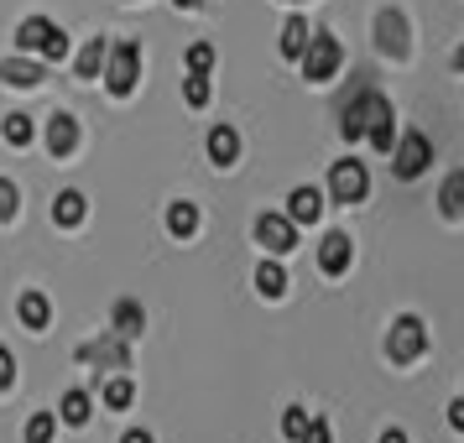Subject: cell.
Here are the masks:
<instances>
[{
	"instance_id": "obj_1",
	"label": "cell",
	"mask_w": 464,
	"mask_h": 443,
	"mask_svg": "<svg viewBox=\"0 0 464 443\" xmlns=\"http://www.w3.org/2000/svg\"><path fill=\"white\" fill-rule=\"evenodd\" d=\"M100 79H105V89L115 94V100H126L130 89H136V79H141V47L130 43H115L105 47V68H100Z\"/></svg>"
},
{
	"instance_id": "obj_2",
	"label": "cell",
	"mask_w": 464,
	"mask_h": 443,
	"mask_svg": "<svg viewBox=\"0 0 464 443\" xmlns=\"http://www.w3.org/2000/svg\"><path fill=\"white\" fill-rule=\"evenodd\" d=\"M339 63H344V47H339V37L314 32V37H308V47H303V79H308V84H329V79L339 73Z\"/></svg>"
},
{
	"instance_id": "obj_3",
	"label": "cell",
	"mask_w": 464,
	"mask_h": 443,
	"mask_svg": "<svg viewBox=\"0 0 464 443\" xmlns=\"http://www.w3.org/2000/svg\"><path fill=\"white\" fill-rule=\"evenodd\" d=\"M386 110H392V100H386V94H376V89H360L355 100L344 105V115H339V136H344V141H365L371 120H376V115H386Z\"/></svg>"
},
{
	"instance_id": "obj_4",
	"label": "cell",
	"mask_w": 464,
	"mask_h": 443,
	"mask_svg": "<svg viewBox=\"0 0 464 443\" xmlns=\"http://www.w3.org/2000/svg\"><path fill=\"white\" fill-rule=\"evenodd\" d=\"M428 162H433V141L422 130H401L397 147H392V172H397L401 183H412V178L428 172Z\"/></svg>"
},
{
	"instance_id": "obj_5",
	"label": "cell",
	"mask_w": 464,
	"mask_h": 443,
	"mask_svg": "<svg viewBox=\"0 0 464 443\" xmlns=\"http://www.w3.org/2000/svg\"><path fill=\"white\" fill-rule=\"evenodd\" d=\"M422 350H428V329H422V318L401 313L397 323H392V334H386V355H392V365H412Z\"/></svg>"
},
{
	"instance_id": "obj_6",
	"label": "cell",
	"mask_w": 464,
	"mask_h": 443,
	"mask_svg": "<svg viewBox=\"0 0 464 443\" xmlns=\"http://www.w3.org/2000/svg\"><path fill=\"white\" fill-rule=\"evenodd\" d=\"M16 43H22L26 53H43V58H68V37L47 22V16H26V22L16 26Z\"/></svg>"
},
{
	"instance_id": "obj_7",
	"label": "cell",
	"mask_w": 464,
	"mask_h": 443,
	"mask_svg": "<svg viewBox=\"0 0 464 443\" xmlns=\"http://www.w3.org/2000/svg\"><path fill=\"white\" fill-rule=\"evenodd\" d=\"M329 193H334V204H360V198L371 193V178H365L360 162H334V172H329Z\"/></svg>"
},
{
	"instance_id": "obj_8",
	"label": "cell",
	"mask_w": 464,
	"mask_h": 443,
	"mask_svg": "<svg viewBox=\"0 0 464 443\" xmlns=\"http://www.w3.org/2000/svg\"><path fill=\"white\" fill-rule=\"evenodd\" d=\"M256 240H261L272 255H287L297 246V225L287 219V214H261V219H256Z\"/></svg>"
},
{
	"instance_id": "obj_9",
	"label": "cell",
	"mask_w": 464,
	"mask_h": 443,
	"mask_svg": "<svg viewBox=\"0 0 464 443\" xmlns=\"http://www.w3.org/2000/svg\"><path fill=\"white\" fill-rule=\"evenodd\" d=\"M350 255H355L350 235L329 230L324 240H318V272H324V276H344V272H350Z\"/></svg>"
},
{
	"instance_id": "obj_10",
	"label": "cell",
	"mask_w": 464,
	"mask_h": 443,
	"mask_svg": "<svg viewBox=\"0 0 464 443\" xmlns=\"http://www.w3.org/2000/svg\"><path fill=\"white\" fill-rule=\"evenodd\" d=\"M126 334L94 339V344H79V365H105V371H126Z\"/></svg>"
},
{
	"instance_id": "obj_11",
	"label": "cell",
	"mask_w": 464,
	"mask_h": 443,
	"mask_svg": "<svg viewBox=\"0 0 464 443\" xmlns=\"http://www.w3.org/2000/svg\"><path fill=\"white\" fill-rule=\"evenodd\" d=\"M376 47L386 53V58H407V16L401 11H381L376 16Z\"/></svg>"
},
{
	"instance_id": "obj_12",
	"label": "cell",
	"mask_w": 464,
	"mask_h": 443,
	"mask_svg": "<svg viewBox=\"0 0 464 443\" xmlns=\"http://www.w3.org/2000/svg\"><path fill=\"white\" fill-rule=\"evenodd\" d=\"M47 73L43 63H32V58H0V84H11V89H37Z\"/></svg>"
},
{
	"instance_id": "obj_13",
	"label": "cell",
	"mask_w": 464,
	"mask_h": 443,
	"mask_svg": "<svg viewBox=\"0 0 464 443\" xmlns=\"http://www.w3.org/2000/svg\"><path fill=\"white\" fill-rule=\"evenodd\" d=\"M318 214H324V193L318 188H293L287 193V219H293V225H318Z\"/></svg>"
},
{
	"instance_id": "obj_14",
	"label": "cell",
	"mask_w": 464,
	"mask_h": 443,
	"mask_svg": "<svg viewBox=\"0 0 464 443\" xmlns=\"http://www.w3.org/2000/svg\"><path fill=\"white\" fill-rule=\"evenodd\" d=\"M73 147H79V120L73 115H53L47 120V151L53 157H68Z\"/></svg>"
},
{
	"instance_id": "obj_15",
	"label": "cell",
	"mask_w": 464,
	"mask_h": 443,
	"mask_svg": "<svg viewBox=\"0 0 464 443\" xmlns=\"http://www.w3.org/2000/svg\"><path fill=\"white\" fill-rule=\"evenodd\" d=\"M84 214H89V204H84V193H79V188H63L58 198H53V219H58L63 230L84 225Z\"/></svg>"
},
{
	"instance_id": "obj_16",
	"label": "cell",
	"mask_w": 464,
	"mask_h": 443,
	"mask_svg": "<svg viewBox=\"0 0 464 443\" xmlns=\"http://www.w3.org/2000/svg\"><path fill=\"white\" fill-rule=\"evenodd\" d=\"M16 313H22V323L32 329V334H43L47 323H53V303H47L43 293H22V303H16Z\"/></svg>"
},
{
	"instance_id": "obj_17",
	"label": "cell",
	"mask_w": 464,
	"mask_h": 443,
	"mask_svg": "<svg viewBox=\"0 0 464 443\" xmlns=\"http://www.w3.org/2000/svg\"><path fill=\"white\" fill-rule=\"evenodd\" d=\"M235 157H240V136H235L230 126H214L209 130V162L214 168H230Z\"/></svg>"
},
{
	"instance_id": "obj_18",
	"label": "cell",
	"mask_w": 464,
	"mask_h": 443,
	"mask_svg": "<svg viewBox=\"0 0 464 443\" xmlns=\"http://www.w3.org/2000/svg\"><path fill=\"white\" fill-rule=\"evenodd\" d=\"M141 323H147L141 303H136V297H121V303H115V334L136 339V334H141Z\"/></svg>"
},
{
	"instance_id": "obj_19",
	"label": "cell",
	"mask_w": 464,
	"mask_h": 443,
	"mask_svg": "<svg viewBox=\"0 0 464 443\" xmlns=\"http://www.w3.org/2000/svg\"><path fill=\"white\" fill-rule=\"evenodd\" d=\"M256 293L261 297H282L287 293V272H282V261H261V266H256Z\"/></svg>"
},
{
	"instance_id": "obj_20",
	"label": "cell",
	"mask_w": 464,
	"mask_h": 443,
	"mask_svg": "<svg viewBox=\"0 0 464 443\" xmlns=\"http://www.w3.org/2000/svg\"><path fill=\"white\" fill-rule=\"evenodd\" d=\"M58 418L73 422V428H84V422L94 418V401H89V391H68V397L58 401Z\"/></svg>"
},
{
	"instance_id": "obj_21",
	"label": "cell",
	"mask_w": 464,
	"mask_h": 443,
	"mask_svg": "<svg viewBox=\"0 0 464 443\" xmlns=\"http://www.w3.org/2000/svg\"><path fill=\"white\" fill-rule=\"evenodd\" d=\"M308 22L303 16H287V26H282V58H303V47H308Z\"/></svg>"
},
{
	"instance_id": "obj_22",
	"label": "cell",
	"mask_w": 464,
	"mask_h": 443,
	"mask_svg": "<svg viewBox=\"0 0 464 443\" xmlns=\"http://www.w3.org/2000/svg\"><path fill=\"white\" fill-rule=\"evenodd\" d=\"M100 68H105V43H100V37H89L84 53L73 58V73H79V79H100Z\"/></svg>"
},
{
	"instance_id": "obj_23",
	"label": "cell",
	"mask_w": 464,
	"mask_h": 443,
	"mask_svg": "<svg viewBox=\"0 0 464 443\" xmlns=\"http://www.w3.org/2000/svg\"><path fill=\"white\" fill-rule=\"evenodd\" d=\"M439 209L449 214V219H464V172H449V183H443V193H439Z\"/></svg>"
},
{
	"instance_id": "obj_24",
	"label": "cell",
	"mask_w": 464,
	"mask_h": 443,
	"mask_svg": "<svg viewBox=\"0 0 464 443\" xmlns=\"http://www.w3.org/2000/svg\"><path fill=\"white\" fill-rule=\"evenodd\" d=\"M168 230L178 235V240H188V235L198 230V209H193V204H172L168 209Z\"/></svg>"
},
{
	"instance_id": "obj_25",
	"label": "cell",
	"mask_w": 464,
	"mask_h": 443,
	"mask_svg": "<svg viewBox=\"0 0 464 443\" xmlns=\"http://www.w3.org/2000/svg\"><path fill=\"white\" fill-rule=\"evenodd\" d=\"M365 141H371L376 151H392V147H397V126H392V110L371 120V130H365Z\"/></svg>"
},
{
	"instance_id": "obj_26",
	"label": "cell",
	"mask_w": 464,
	"mask_h": 443,
	"mask_svg": "<svg viewBox=\"0 0 464 443\" xmlns=\"http://www.w3.org/2000/svg\"><path fill=\"white\" fill-rule=\"evenodd\" d=\"M105 401L115 407V412H126L130 401H136V386H130V376H110V380H105Z\"/></svg>"
},
{
	"instance_id": "obj_27",
	"label": "cell",
	"mask_w": 464,
	"mask_h": 443,
	"mask_svg": "<svg viewBox=\"0 0 464 443\" xmlns=\"http://www.w3.org/2000/svg\"><path fill=\"white\" fill-rule=\"evenodd\" d=\"M32 136H37L32 115H5V141L11 147H32Z\"/></svg>"
},
{
	"instance_id": "obj_28",
	"label": "cell",
	"mask_w": 464,
	"mask_h": 443,
	"mask_svg": "<svg viewBox=\"0 0 464 443\" xmlns=\"http://www.w3.org/2000/svg\"><path fill=\"white\" fill-rule=\"evenodd\" d=\"M209 94H214V89H209V73H188V79H183V100H188L193 110L209 105Z\"/></svg>"
},
{
	"instance_id": "obj_29",
	"label": "cell",
	"mask_w": 464,
	"mask_h": 443,
	"mask_svg": "<svg viewBox=\"0 0 464 443\" xmlns=\"http://www.w3.org/2000/svg\"><path fill=\"white\" fill-rule=\"evenodd\" d=\"M53 433H58V418L53 412H37V418L26 422V443H53Z\"/></svg>"
},
{
	"instance_id": "obj_30",
	"label": "cell",
	"mask_w": 464,
	"mask_h": 443,
	"mask_svg": "<svg viewBox=\"0 0 464 443\" xmlns=\"http://www.w3.org/2000/svg\"><path fill=\"white\" fill-rule=\"evenodd\" d=\"M16 204H22L16 183H11V178H0V225H5V219H16Z\"/></svg>"
},
{
	"instance_id": "obj_31",
	"label": "cell",
	"mask_w": 464,
	"mask_h": 443,
	"mask_svg": "<svg viewBox=\"0 0 464 443\" xmlns=\"http://www.w3.org/2000/svg\"><path fill=\"white\" fill-rule=\"evenodd\" d=\"M214 68V47L209 43H193L188 47V73H209Z\"/></svg>"
},
{
	"instance_id": "obj_32",
	"label": "cell",
	"mask_w": 464,
	"mask_h": 443,
	"mask_svg": "<svg viewBox=\"0 0 464 443\" xmlns=\"http://www.w3.org/2000/svg\"><path fill=\"white\" fill-rule=\"evenodd\" d=\"M303 428H308V412H303V407H287V412H282V433H287V438H303Z\"/></svg>"
},
{
	"instance_id": "obj_33",
	"label": "cell",
	"mask_w": 464,
	"mask_h": 443,
	"mask_svg": "<svg viewBox=\"0 0 464 443\" xmlns=\"http://www.w3.org/2000/svg\"><path fill=\"white\" fill-rule=\"evenodd\" d=\"M11 386H16V355L0 344V391H11Z\"/></svg>"
},
{
	"instance_id": "obj_34",
	"label": "cell",
	"mask_w": 464,
	"mask_h": 443,
	"mask_svg": "<svg viewBox=\"0 0 464 443\" xmlns=\"http://www.w3.org/2000/svg\"><path fill=\"white\" fill-rule=\"evenodd\" d=\"M329 438H334V433H329V422L308 418V428H303V438H297V443H329Z\"/></svg>"
},
{
	"instance_id": "obj_35",
	"label": "cell",
	"mask_w": 464,
	"mask_h": 443,
	"mask_svg": "<svg viewBox=\"0 0 464 443\" xmlns=\"http://www.w3.org/2000/svg\"><path fill=\"white\" fill-rule=\"evenodd\" d=\"M449 428H454V433H464V397L449 401Z\"/></svg>"
},
{
	"instance_id": "obj_36",
	"label": "cell",
	"mask_w": 464,
	"mask_h": 443,
	"mask_svg": "<svg viewBox=\"0 0 464 443\" xmlns=\"http://www.w3.org/2000/svg\"><path fill=\"white\" fill-rule=\"evenodd\" d=\"M121 443H157V438H151L147 428H130V433H126V438H121Z\"/></svg>"
},
{
	"instance_id": "obj_37",
	"label": "cell",
	"mask_w": 464,
	"mask_h": 443,
	"mask_svg": "<svg viewBox=\"0 0 464 443\" xmlns=\"http://www.w3.org/2000/svg\"><path fill=\"white\" fill-rule=\"evenodd\" d=\"M381 443H407V433H401V428H386V433H381Z\"/></svg>"
},
{
	"instance_id": "obj_38",
	"label": "cell",
	"mask_w": 464,
	"mask_h": 443,
	"mask_svg": "<svg viewBox=\"0 0 464 443\" xmlns=\"http://www.w3.org/2000/svg\"><path fill=\"white\" fill-rule=\"evenodd\" d=\"M454 68H459V73H464V43L454 47Z\"/></svg>"
},
{
	"instance_id": "obj_39",
	"label": "cell",
	"mask_w": 464,
	"mask_h": 443,
	"mask_svg": "<svg viewBox=\"0 0 464 443\" xmlns=\"http://www.w3.org/2000/svg\"><path fill=\"white\" fill-rule=\"evenodd\" d=\"M178 5H183V11H198V5H204V0H178Z\"/></svg>"
}]
</instances>
